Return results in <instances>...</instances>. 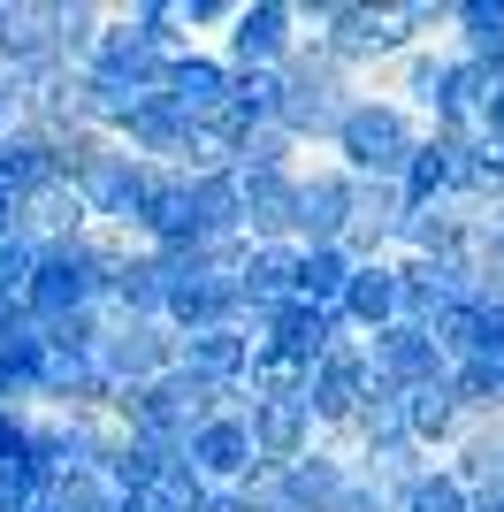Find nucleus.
Listing matches in <instances>:
<instances>
[{
    "label": "nucleus",
    "instance_id": "f257e3e1",
    "mask_svg": "<svg viewBox=\"0 0 504 512\" xmlns=\"http://www.w3.org/2000/svg\"><path fill=\"white\" fill-rule=\"evenodd\" d=\"M420 138H428V123H420V115H405L390 92L367 85L352 107H344V123H336V138H329V153H321V161H336V169L359 176V184H398Z\"/></svg>",
    "mask_w": 504,
    "mask_h": 512
},
{
    "label": "nucleus",
    "instance_id": "f03ea898",
    "mask_svg": "<svg viewBox=\"0 0 504 512\" xmlns=\"http://www.w3.org/2000/svg\"><path fill=\"white\" fill-rule=\"evenodd\" d=\"M359 77H344V62H336L321 39H298V54L283 62V107H275V123L291 130L306 153H329L336 123H344V107L359 100Z\"/></svg>",
    "mask_w": 504,
    "mask_h": 512
},
{
    "label": "nucleus",
    "instance_id": "7ed1b4c3",
    "mask_svg": "<svg viewBox=\"0 0 504 512\" xmlns=\"http://www.w3.org/2000/svg\"><path fill=\"white\" fill-rule=\"evenodd\" d=\"M298 39H306V31H298L291 0H237V16H230V31L214 39V54H222L230 77H283Z\"/></svg>",
    "mask_w": 504,
    "mask_h": 512
},
{
    "label": "nucleus",
    "instance_id": "20e7f679",
    "mask_svg": "<svg viewBox=\"0 0 504 512\" xmlns=\"http://www.w3.org/2000/svg\"><path fill=\"white\" fill-rule=\"evenodd\" d=\"M367 383H375V375H367V344H359V337H336L329 352L314 360V375H306V413H314V436H321V444H336V436L352 428Z\"/></svg>",
    "mask_w": 504,
    "mask_h": 512
},
{
    "label": "nucleus",
    "instance_id": "39448f33",
    "mask_svg": "<svg viewBox=\"0 0 504 512\" xmlns=\"http://www.w3.org/2000/svg\"><path fill=\"white\" fill-rule=\"evenodd\" d=\"M161 321L176 329V337H199V329H245L237 276H214V268L168 260V306H161Z\"/></svg>",
    "mask_w": 504,
    "mask_h": 512
},
{
    "label": "nucleus",
    "instance_id": "423d86ee",
    "mask_svg": "<svg viewBox=\"0 0 504 512\" xmlns=\"http://www.w3.org/2000/svg\"><path fill=\"white\" fill-rule=\"evenodd\" d=\"M92 360H100V375L115 390H138V383H153V375L176 367V329L168 321H107Z\"/></svg>",
    "mask_w": 504,
    "mask_h": 512
},
{
    "label": "nucleus",
    "instance_id": "0eeeda50",
    "mask_svg": "<svg viewBox=\"0 0 504 512\" xmlns=\"http://www.w3.org/2000/svg\"><path fill=\"white\" fill-rule=\"evenodd\" d=\"M237 413H245V428H252V459L268 474H283V467H298L306 451H321L306 398H237Z\"/></svg>",
    "mask_w": 504,
    "mask_h": 512
},
{
    "label": "nucleus",
    "instance_id": "6e6552de",
    "mask_svg": "<svg viewBox=\"0 0 504 512\" xmlns=\"http://www.w3.org/2000/svg\"><path fill=\"white\" fill-rule=\"evenodd\" d=\"M352 230V176L336 161H306L298 169V214H291V245H344Z\"/></svg>",
    "mask_w": 504,
    "mask_h": 512
},
{
    "label": "nucleus",
    "instance_id": "1a4fd4ad",
    "mask_svg": "<svg viewBox=\"0 0 504 512\" xmlns=\"http://www.w3.org/2000/svg\"><path fill=\"white\" fill-rule=\"evenodd\" d=\"M184 467L207 482V490H245L252 474H268L260 459H252V428H245V413H214L207 428H191V444H184Z\"/></svg>",
    "mask_w": 504,
    "mask_h": 512
},
{
    "label": "nucleus",
    "instance_id": "9d476101",
    "mask_svg": "<svg viewBox=\"0 0 504 512\" xmlns=\"http://www.w3.org/2000/svg\"><path fill=\"white\" fill-rule=\"evenodd\" d=\"M367 344V375H375L382 390H420V383H436V375H451L436 352V337L428 329H405V321H390V329H375V337H359Z\"/></svg>",
    "mask_w": 504,
    "mask_h": 512
},
{
    "label": "nucleus",
    "instance_id": "9b49d317",
    "mask_svg": "<svg viewBox=\"0 0 504 512\" xmlns=\"http://www.w3.org/2000/svg\"><path fill=\"white\" fill-rule=\"evenodd\" d=\"M161 100L176 107L191 130H199L214 107L230 100V69H222V54H214V46H184V54L161 69Z\"/></svg>",
    "mask_w": 504,
    "mask_h": 512
},
{
    "label": "nucleus",
    "instance_id": "f8f14e48",
    "mask_svg": "<svg viewBox=\"0 0 504 512\" xmlns=\"http://www.w3.org/2000/svg\"><path fill=\"white\" fill-rule=\"evenodd\" d=\"M84 306H100V299H92V283L77 276L69 245H46L39 268H31V291H23V314L39 321V337H46V329H62V321L84 314Z\"/></svg>",
    "mask_w": 504,
    "mask_h": 512
},
{
    "label": "nucleus",
    "instance_id": "ddd939ff",
    "mask_svg": "<svg viewBox=\"0 0 504 512\" xmlns=\"http://www.w3.org/2000/svg\"><path fill=\"white\" fill-rule=\"evenodd\" d=\"M115 383L100 375L92 352H54L46 344V367H39V413H107Z\"/></svg>",
    "mask_w": 504,
    "mask_h": 512
},
{
    "label": "nucleus",
    "instance_id": "4468645a",
    "mask_svg": "<svg viewBox=\"0 0 504 512\" xmlns=\"http://www.w3.org/2000/svg\"><path fill=\"white\" fill-rule=\"evenodd\" d=\"M466 428H474V421H466L459 390H451V375H436V383H420V390H405V436H413L428 459H451Z\"/></svg>",
    "mask_w": 504,
    "mask_h": 512
},
{
    "label": "nucleus",
    "instance_id": "2eb2a0df",
    "mask_svg": "<svg viewBox=\"0 0 504 512\" xmlns=\"http://www.w3.org/2000/svg\"><path fill=\"white\" fill-rule=\"evenodd\" d=\"M459 169H466V138L428 130L413 146V161H405V176H398V199L405 207H443V199H459Z\"/></svg>",
    "mask_w": 504,
    "mask_h": 512
},
{
    "label": "nucleus",
    "instance_id": "dca6fc26",
    "mask_svg": "<svg viewBox=\"0 0 504 512\" xmlns=\"http://www.w3.org/2000/svg\"><path fill=\"white\" fill-rule=\"evenodd\" d=\"M46 184H62V161H54V138L31 123H16L8 138H0V199L8 207H23V199H39Z\"/></svg>",
    "mask_w": 504,
    "mask_h": 512
},
{
    "label": "nucleus",
    "instance_id": "f3484780",
    "mask_svg": "<svg viewBox=\"0 0 504 512\" xmlns=\"http://www.w3.org/2000/svg\"><path fill=\"white\" fill-rule=\"evenodd\" d=\"M176 367L199 375L207 390H245V367H252V337L245 329H199V337H176Z\"/></svg>",
    "mask_w": 504,
    "mask_h": 512
},
{
    "label": "nucleus",
    "instance_id": "a211bd4d",
    "mask_svg": "<svg viewBox=\"0 0 504 512\" xmlns=\"http://www.w3.org/2000/svg\"><path fill=\"white\" fill-rule=\"evenodd\" d=\"M336 337H344V321L321 314V306H298V299H283L268 321H260V344H268V352H283V360H298L306 375H314V360L329 352Z\"/></svg>",
    "mask_w": 504,
    "mask_h": 512
},
{
    "label": "nucleus",
    "instance_id": "6ab92c4d",
    "mask_svg": "<svg viewBox=\"0 0 504 512\" xmlns=\"http://www.w3.org/2000/svg\"><path fill=\"white\" fill-rule=\"evenodd\" d=\"M237 199H245V245H291L298 169H283V176H245L237 169Z\"/></svg>",
    "mask_w": 504,
    "mask_h": 512
},
{
    "label": "nucleus",
    "instance_id": "aec40b11",
    "mask_svg": "<svg viewBox=\"0 0 504 512\" xmlns=\"http://www.w3.org/2000/svg\"><path fill=\"white\" fill-rule=\"evenodd\" d=\"M336 321H344V337H375L398 321V260H367L352 268L344 283V299H336Z\"/></svg>",
    "mask_w": 504,
    "mask_h": 512
},
{
    "label": "nucleus",
    "instance_id": "412c9836",
    "mask_svg": "<svg viewBox=\"0 0 504 512\" xmlns=\"http://www.w3.org/2000/svg\"><path fill=\"white\" fill-rule=\"evenodd\" d=\"M161 306H168V260L146 253V245H130L115 291L100 299V314H107V321H161Z\"/></svg>",
    "mask_w": 504,
    "mask_h": 512
},
{
    "label": "nucleus",
    "instance_id": "4be33fe9",
    "mask_svg": "<svg viewBox=\"0 0 504 512\" xmlns=\"http://www.w3.org/2000/svg\"><path fill=\"white\" fill-rule=\"evenodd\" d=\"M16 230L46 253V245H77V237L92 230V214L77 207V192H69V184H46L39 199H23V207H16Z\"/></svg>",
    "mask_w": 504,
    "mask_h": 512
},
{
    "label": "nucleus",
    "instance_id": "5701e85b",
    "mask_svg": "<svg viewBox=\"0 0 504 512\" xmlns=\"http://www.w3.org/2000/svg\"><path fill=\"white\" fill-rule=\"evenodd\" d=\"M443 467L459 474V482H466L474 497H497V490H504V413H489V421H474V428H466V436H459V451H451Z\"/></svg>",
    "mask_w": 504,
    "mask_h": 512
},
{
    "label": "nucleus",
    "instance_id": "b1692460",
    "mask_svg": "<svg viewBox=\"0 0 504 512\" xmlns=\"http://www.w3.org/2000/svg\"><path fill=\"white\" fill-rule=\"evenodd\" d=\"M451 54L459 62H482L497 69L504 62V0H451Z\"/></svg>",
    "mask_w": 504,
    "mask_h": 512
},
{
    "label": "nucleus",
    "instance_id": "393cba45",
    "mask_svg": "<svg viewBox=\"0 0 504 512\" xmlns=\"http://www.w3.org/2000/svg\"><path fill=\"white\" fill-rule=\"evenodd\" d=\"M100 31H107V8H92V0H46V39H54V62L62 69L92 62Z\"/></svg>",
    "mask_w": 504,
    "mask_h": 512
},
{
    "label": "nucleus",
    "instance_id": "a878e982",
    "mask_svg": "<svg viewBox=\"0 0 504 512\" xmlns=\"http://www.w3.org/2000/svg\"><path fill=\"white\" fill-rule=\"evenodd\" d=\"M191 214H199V245L214 237H245V199H237V169H214V176H184Z\"/></svg>",
    "mask_w": 504,
    "mask_h": 512
},
{
    "label": "nucleus",
    "instance_id": "bb28decb",
    "mask_svg": "<svg viewBox=\"0 0 504 512\" xmlns=\"http://www.w3.org/2000/svg\"><path fill=\"white\" fill-rule=\"evenodd\" d=\"M344 283H352V260L336 253V245H298V276H291V299H298V306H321V314H336Z\"/></svg>",
    "mask_w": 504,
    "mask_h": 512
},
{
    "label": "nucleus",
    "instance_id": "cd10ccee",
    "mask_svg": "<svg viewBox=\"0 0 504 512\" xmlns=\"http://www.w3.org/2000/svg\"><path fill=\"white\" fill-rule=\"evenodd\" d=\"M382 23H390V46H398V54L443 46L451 39V0H382Z\"/></svg>",
    "mask_w": 504,
    "mask_h": 512
},
{
    "label": "nucleus",
    "instance_id": "c85d7f7f",
    "mask_svg": "<svg viewBox=\"0 0 504 512\" xmlns=\"http://www.w3.org/2000/svg\"><path fill=\"white\" fill-rule=\"evenodd\" d=\"M306 161H314V153L298 146L283 123H252L245 146H237V169L245 176H283V169H306Z\"/></svg>",
    "mask_w": 504,
    "mask_h": 512
},
{
    "label": "nucleus",
    "instance_id": "c756f323",
    "mask_svg": "<svg viewBox=\"0 0 504 512\" xmlns=\"http://www.w3.org/2000/svg\"><path fill=\"white\" fill-rule=\"evenodd\" d=\"M115 16L130 23V39L138 46H153V54H161V62H176V54H184V23H176V0H130V8H115Z\"/></svg>",
    "mask_w": 504,
    "mask_h": 512
},
{
    "label": "nucleus",
    "instance_id": "7c9ffc66",
    "mask_svg": "<svg viewBox=\"0 0 504 512\" xmlns=\"http://www.w3.org/2000/svg\"><path fill=\"white\" fill-rule=\"evenodd\" d=\"M459 199L466 207H504V138H474V146H466Z\"/></svg>",
    "mask_w": 504,
    "mask_h": 512
},
{
    "label": "nucleus",
    "instance_id": "2f4dec72",
    "mask_svg": "<svg viewBox=\"0 0 504 512\" xmlns=\"http://www.w3.org/2000/svg\"><path fill=\"white\" fill-rule=\"evenodd\" d=\"M466 260H474V276H482V299H504V207H482V214H474Z\"/></svg>",
    "mask_w": 504,
    "mask_h": 512
},
{
    "label": "nucleus",
    "instance_id": "473e14b6",
    "mask_svg": "<svg viewBox=\"0 0 504 512\" xmlns=\"http://www.w3.org/2000/svg\"><path fill=\"white\" fill-rule=\"evenodd\" d=\"M405 512H474V490H466L443 459H428V467H420V482L405 490Z\"/></svg>",
    "mask_w": 504,
    "mask_h": 512
},
{
    "label": "nucleus",
    "instance_id": "72a5a7b5",
    "mask_svg": "<svg viewBox=\"0 0 504 512\" xmlns=\"http://www.w3.org/2000/svg\"><path fill=\"white\" fill-rule=\"evenodd\" d=\"M207 497H214V490L184 467V459H176V467H161V482L146 490V505H153V512H207Z\"/></svg>",
    "mask_w": 504,
    "mask_h": 512
},
{
    "label": "nucleus",
    "instance_id": "f704fd0d",
    "mask_svg": "<svg viewBox=\"0 0 504 512\" xmlns=\"http://www.w3.org/2000/svg\"><path fill=\"white\" fill-rule=\"evenodd\" d=\"M46 505H54V512H107V505H115V490H107L100 474H54Z\"/></svg>",
    "mask_w": 504,
    "mask_h": 512
},
{
    "label": "nucleus",
    "instance_id": "c9c22d12",
    "mask_svg": "<svg viewBox=\"0 0 504 512\" xmlns=\"http://www.w3.org/2000/svg\"><path fill=\"white\" fill-rule=\"evenodd\" d=\"M31 268H39V245L23 230H8L0 237V299H23V291H31Z\"/></svg>",
    "mask_w": 504,
    "mask_h": 512
},
{
    "label": "nucleus",
    "instance_id": "e433bc0d",
    "mask_svg": "<svg viewBox=\"0 0 504 512\" xmlns=\"http://www.w3.org/2000/svg\"><path fill=\"white\" fill-rule=\"evenodd\" d=\"M0 467H31V413L0 406Z\"/></svg>",
    "mask_w": 504,
    "mask_h": 512
},
{
    "label": "nucleus",
    "instance_id": "4c0bfd02",
    "mask_svg": "<svg viewBox=\"0 0 504 512\" xmlns=\"http://www.w3.org/2000/svg\"><path fill=\"white\" fill-rule=\"evenodd\" d=\"M46 505V490L31 482L23 467H0V512H39Z\"/></svg>",
    "mask_w": 504,
    "mask_h": 512
},
{
    "label": "nucleus",
    "instance_id": "58836bf2",
    "mask_svg": "<svg viewBox=\"0 0 504 512\" xmlns=\"http://www.w3.org/2000/svg\"><path fill=\"white\" fill-rule=\"evenodd\" d=\"M16 123H23V85H16V77H0V138H8Z\"/></svg>",
    "mask_w": 504,
    "mask_h": 512
},
{
    "label": "nucleus",
    "instance_id": "ea45409f",
    "mask_svg": "<svg viewBox=\"0 0 504 512\" xmlns=\"http://www.w3.org/2000/svg\"><path fill=\"white\" fill-rule=\"evenodd\" d=\"M207 512H268V505H260L252 490H214V497H207Z\"/></svg>",
    "mask_w": 504,
    "mask_h": 512
},
{
    "label": "nucleus",
    "instance_id": "a19ab883",
    "mask_svg": "<svg viewBox=\"0 0 504 512\" xmlns=\"http://www.w3.org/2000/svg\"><path fill=\"white\" fill-rule=\"evenodd\" d=\"M107 512H153V505H146V497H115Z\"/></svg>",
    "mask_w": 504,
    "mask_h": 512
},
{
    "label": "nucleus",
    "instance_id": "79ce46f5",
    "mask_svg": "<svg viewBox=\"0 0 504 512\" xmlns=\"http://www.w3.org/2000/svg\"><path fill=\"white\" fill-rule=\"evenodd\" d=\"M474 512H504V490L497 497H474Z\"/></svg>",
    "mask_w": 504,
    "mask_h": 512
},
{
    "label": "nucleus",
    "instance_id": "37998d69",
    "mask_svg": "<svg viewBox=\"0 0 504 512\" xmlns=\"http://www.w3.org/2000/svg\"><path fill=\"white\" fill-rule=\"evenodd\" d=\"M8 230H16V207H8V199H0V237H8Z\"/></svg>",
    "mask_w": 504,
    "mask_h": 512
},
{
    "label": "nucleus",
    "instance_id": "c03bdc74",
    "mask_svg": "<svg viewBox=\"0 0 504 512\" xmlns=\"http://www.w3.org/2000/svg\"><path fill=\"white\" fill-rule=\"evenodd\" d=\"M489 77H497V92H504V62H497V69H489Z\"/></svg>",
    "mask_w": 504,
    "mask_h": 512
},
{
    "label": "nucleus",
    "instance_id": "a18cd8bd",
    "mask_svg": "<svg viewBox=\"0 0 504 512\" xmlns=\"http://www.w3.org/2000/svg\"><path fill=\"white\" fill-rule=\"evenodd\" d=\"M39 512H54V505H39Z\"/></svg>",
    "mask_w": 504,
    "mask_h": 512
}]
</instances>
